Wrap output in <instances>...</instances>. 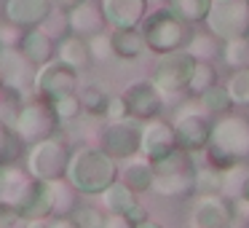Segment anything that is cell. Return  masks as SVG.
I'll return each mask as SVG.
<instances>
[{
    "label": "cell",
    "instance_id": "7dc6e473",
    "mask_svg": "<svg viewBox=\"0 0 249 228\" xmlns=\"http://www.w3.org/2000/svg\"><path fill=\"white\" fill-rule=\"evenodd\" d=\"M0 190H3V167H0Z\"/></svg>",
    "mask_w": 249,
    "mask_h": 228
},
{
    "label": "cell",
    "instance_id": "7a4b0ae2",
    "mask_svg": "<svg viewBox=\"0 0 249 228\" xmlns=\"http://www.w3.org/2000/svg\"><path fill=\"white\" fill-rule=\"evenodd\" d=\"M118 167L121 164L99 145H78L72 148L67 180L75 185L81 196H99L110 183L118 180Z\"/></svg>",
    "mask_w": 249,
    "mask_h": 228
},
{
    "label": "cell",
    "instance_id": "484cf974",
    "mask_svg": "<svg viewBox=\"0 0 249 228\" xmlns=\"http://www.w3.org/2000/svg\"><path fill=\"white\" fill-rule=\"evenodd\" d=\"M185 51L198 62H214L217 57H222V38H217L212 30L193 33L188 40V46H185Z\"/></svg>",
    "mask_w": 249,
    "mask_h": 228
},
{
    "label": "cell",
    "instance_id": "60d3db41",
    "mask_svg": "<svg viewBox=\"0 0 249 228\" xmlns=\"http://www.w3.org/2000/svg\"><path fill=\"white\" fill-rule=\"evenodd\" d=\"M121 118H131L129 105H126L124 94H110L107 110H105V121H121Z\"/></svg>",
    "mask_w": 249,
    "mask_h": 228
},
{
    "label": "cell",
    "instance_id": "5b68a950",
    "mask_svg": "<svg viewBox=\"0 0 249 228\" xmlns=\"http://www.w3.org/2000/svg\"><path fill=\"white\" fill-rule=\"evenodd\" d=\"M11 126L24 145H33V142H40L46 137H54L59 132L62 121L49 99L38 97V94H30V97H24L19 113L14 115Z\"/></svg>",
    "mask_w": 249,
    "mask_h": 228
},
{
    "label": "cell",
    "instance_id": "ee69618b",
    "mask_svg": "<svg viewBox=\"0 0 249 228\" xmlns=\"http://www.w3.org/2000/svg\"><path fill=\"white\" fill-rule=\"evenodd\" d=\"M126 217H129V223H131V228H140V226H142V223H145V220H147V209H145V207H142V204H140V201H137V204H134V207H131V209H129V212H126Z\"/></svg>",
    "mask_w": 249,
    "mask_h": 228
},
{
    "label": "cell",
    "instance_id": "83f0119b",
    "mask_svg": "<svg viewBox=\"0 0 249 228\" xmlns=\"http://www.w3.org/2000/svg\"><path fill=\"white\" fill-rule=\"evenodd\" d=\"M198 99L201 105H204V110L209 115H222V113H231V108H236V105H233V99H231V94H228V86L225 83H220L217 81L214 86H209L206 89L204 94H198Z\"/></svg>",
    "mask_w": 249,
    "mask_h": 228
},
{
    "label": "cell",
    "instance_id": "1f68e13d",
    "mask_svg": "<svg viewBox=\"0 0 249 228\" xmlns=\"http://www.w3.org/2000/svg\"><path fill=\"white\" fill-rule=\"evenodd\" d=\"M217 81H220V76H217L214 62H198L196 59L193 76H190V86H188V97H198V94H204L206 89L214 86Z\"/></svg>",
    "mask_w": 249,
    "mask_h": 228
},
{
    "label": "cell",
    "instance_id": "6da1fadb",
    "mask_svg": "<svg viewBox=\"0 0 249 228\" xmlns=\"http://www.w3.org/2000/svg\"><path fill=\"white\" fill-rule=\"evenodd\" d=\"M196 156H204L217 169H228L236 161H249V118L241 113L217 115L212 124L209 145Z\"/></svg>",
    "mask_w": 249,
    "mask_h": 228
},
{
    "label": "cell",
    "instance_id": "2e32d148",
    "mask_svg": "<svg viewBox=\"0 0 249 228\" xmlns=\"http://www.w3.org/2000/svg\"><path fill=\"white\" fill-rule=\"evenodd\" d=\"M102 3L105 19H107L110 30L118 27H140L142 19L150 11L147 0H99Z\"/></svg>",
    "mask_w": 249,
    "mask_h": 228
},
{
    "label": "cell",
    "instance_id": "cb8c5ba5",
    "mask_svg": "<svg viewBox=\"0 0 249 228\" xmlns=\"http://www.w3.org/2000/svg\"><path fill=\"white\" fill-rule=\"evenodd\" d=\"M19 215L24 223H46L51 220V199H49V185L43 180L35 183V188L30 190V196L19 204Z\"/></svg>",
    "mask_w": 249,
    "mask_h": 228
},
{
    "label": "cell",
    "instance_id": "30bf717a",
    "mask_svg": "<svg viewBox=\"0 0 249 228\" xmlns=\"http://www.w3.org/2000/svg\"><path fill=\"white\" fill-rule=\"evenodd\" d=\"M204 24L222 40L249 35V0H209Z\"/></svg>",
    "mask_w": 249,
    "mask_h": 228
},
{
    "label": "cell",
    "instance_id": "ab89813d",
    "mask_svg": "<svg viewBox=\"0 0 249 228\" xmlns=\"http://www.w3.org/2000/svg\"><path fill=\"white\" fill-rule=\"evenodd\" d=\"M40 27H43L54 40L65 38V35L70 33V19H67V11H62V8H51V14L40 22Z\"/></svg>",
    "mask_w": 249,
    "mask_h": 228
},
{
    "label": "cell",
    "instance_id": "9a60e30c",
    "mask_svg": "<svg viewBox=\"0 0 249 228\" xmlns=\"http://www.w3.org/2000/svg\"><path fill=\"white\" fill-rule=\"evenodd\" d=\"M179 145L177 132H174L172 121H163V115L150 121H142V145H140V156H145L147 161H158L166 153H172Z\"/></svg>",
    "mask_w": 249,
    "mask_h": 228
},
{
    "label": "cell",
    "instance_id": "d6986e66",
    "mask_svg": "<svg viewBox=\"0 0 249 228\" xmlns=\"http://www.w3.org/2000/svg\"><path fill=\"white\" fill-rule=\"evenodd\" d=\"M19 49H22L24 54H27L30 59L40 67V65H46V62H51L56 57V40L38 24V27H27L22 33Z\"/></svg>",
    "mask_w": 249,
    "mask_h": 228
},
{
    "label": "cell",
    "instance_id": "44dd1931",
    "mask_svg": "<svg viewBox=\"0 0 249 228\" xmlns=\"http://www.w3.org/2000/svg\"><path fill=\"white\" fill-rule=\"evenodd\" d=\"M56 59L67 62L70 67H75L78 73L86 70L91 65V49H89V38L78 33H67L65 38L56 40Z\"/></svg>",
    "mask_w": 249,
    "mask_h": 228
},
{
    "label": "cell",
    "instance_id": "7402d4cb",
    "mask_svg": "<svg viewBox=\"0 0 249 228\" xmlns=\"http://www.w3.org/2000/svg\"><path fill=\"white\" fill-rule=\"evenodd\" d=\"M49 199H51V217H72V212L78 209V188L70 183L67 177H59V180H49Z\"/></svg>",
    "mask_w": 249,
    "mask_h": 228
},
{
    "label": "cell",
    "instance_id": "3957f363",
    "mask_svg": "<svg viewBox=\"0 0 249 228\" xmlns=\"http://www.w3.org/2000/svg\"><path fill=\"white\" fill-rule=\"evenodd\" d=\"M196 153L177 145L172 153L153 161V193L163 199H190L196 196Z\"/></svg>",
    "mask_w": 249,
    "mask_h": 228
},
{
    "label": "cell",
    "instance_id": "ffe728a7",
    "mask_svg": "<svg viewBox=\"0 0 249 228\" xmlns=\"http://www.w3.org/2000/svg\"><path fill=\"white\" fill-rule=\"evenodd\" d=\"M153 177H156L153 164L147 161L145 156L126 158V161H121V167H118V180H121V183H126L131 190H137L140 196L147 193V190L153 188Z\"/></svg>",
    "mask_w": 249,
    "mask_h": 228
},
{
    "label": "cell",
    "instance_id": "d6a6232c",
    "mask_svg": "<svg viewBox=\"0 0 249 228\" xmlns=\"http://www.w3.org/2000/svg\"><path fill=\"white\" fill-rule=\"evenodd\" d=\"M222 190V169L204 161L196 167V196L198 193H220Z\"/></svg>",
    "mask_w": 249,
    "mask_h": 228
},
{
    "label": "cell",
    "instance_id": "4dcf8cb0",
    "mask_svg": "<svg viewBox=\"0 0 249 228\" xmlns=\"http://www.w3.org/2000/svg\"><path fill=\"white\" fill-rule=\"evenodd\" d=\"M249 177V164L247 161H236L231 164L228 169H222V196L228 199H241V190H244V183Z\"/></svg>",
    "mask_w": 249,
    "mask_h": 228
},
{
    "label": "cell",
    "instance_id": "7bdbcfd3",
    "mask_svg": "<svg viewBox=\"0 0 249 228\" xmlns=\"http://www.w3.org/2000/svg\"><path fill=\"white\" fill-rule=\"evenodd\" d=\"M233 223H249V199H233Z\"/></svg>",
    "mask_w": 249,
    "mask_h": 228
},
{
    "label": "cell",
    "instance_id": "bcb514c9",
    "mask_svg": "<svg viewBox=\"0 0 249 228\" xmlns=\"http://www.w3.org/2000/svg\"><path fill=\"white\" fill-rule=\"evenodd\" d=\"M147 3H150V8H158V6H169L172 0H147Z\"/></svg>",
    "mask_w": 249,
    "mask_h": 228
},
{
    "label": "cell",
    "instance_id": "f546056e",
    "mask_svg": "<svg viewBox=\"0 0 249 228\" xmlns=\"http://www.w3.org/2000/svg\"><path fill=\"white\" fill-rule=\"evenodd\" d=\"M222 62L231 70L249 67V35H236V38L222 40Z\"/></svg>",
    "mask_w": 249,
    "mask_h": 228
},
{
    "label": "cell",
    "instance_id": "8d00e7d4",
    "mask_svg": "<svg viewBox=\"0 0 249 228\" xmlns=\"http://www.w3.org/2000/svg\"><path fill=\"white\" fill-rule=\"evenodd\" d=\"M51 105H54V110H56V115H59L62 124H72V121H78V118H81V113H83V105H81L78 92L65 94V97L54 99Z\"/></svg>",
    "mask_w": 249,
    "mask_h": 228
},
{
    "label": "cell",
    "instance_id": "b9f144b4",
    "mask_svg": "<svg viewBox=\"0 0 249 228\" xmlns=\"http://www.w3.org/2000/svg\"><path fill=\"white\" fill-rule=\"evenodd\" d=\"M22 33H24V27H19V24L6 19V24H0V46H19Z\"/></svg>",
    "mask_w": 249,
    "mask_h": 228
},
{
    "label": "cell",
    "instance_id": "8fae6325",
    "mask_svg": "<svg viewBox=\"0 0 249 228\" xmlns=\"http://www.w3.org/2000/svg\"><path fill=\"white\" fill-rule=\"evenodd\" d=\"M78 86H81L78 70L70 67L67 62L56 59V57L51 62H46V65L38 67V76H35V94L43 97V99H49V102L65 97V94L78 92Z\"/></svg>",
    "mask_w": 249,
    "mask_h": 228
},
{
    "label": "cell",
    "instance_id": "f1b7e54d",
    "mask_svg": "<svg viewBox=\"0 0 249 228\" xmlns=\"http://www.w3.org/2000/svg\"><path fill=\"white\" fill-rule=\"evenodd\" d=\"M24 153H27L24 151V142L19 140V134L14 132V126L6 124V121H0V167L17 164Z\"/></svg>",
    "mask_w": 249,
    "mask_h": 228
},
{
    "label": "cell",
    "instance_id": "8992f818",
    "mask_svg": "<svg viewBox=\"0 0 249 228\" xmlns=\"http://www.w3.org/2000/svg\"><path fill=\"white\" fill-rule=\"evenodd\" d=\"M70 156H72V148L67 145L65 137L54 134V137H46L40 142H33L27 145V153H24V167L30 169L35 180H59L67 177V167H70Z\"/></svg>",
    "mask_w": 249,
    "mask_h": 228
},
{
    "label": "cell",
    "instance_id": "d4e9b609",
    "mask_svg": "<svg viewBox=\"0 0 249 228\" xmlns=\"http://www.w3.org/2000/svg\"><path fill=\"white\" fill-rule=\"evenodd\" d=\"M137 201H140V193H137V190H131L129 185L121 183V180L110 183L107 188L99 193V204H102L105 212H121V215H126V212H129Z\"/></svg>",
    "mask_w": 249,
    "mask_h": 228
},
{
    "label": "cell",
    "instance_id": "e0dca14e",
    "mask_svg": "<svg viewBox=\"0 0 249 228\" xmlns=\"http://www.w3.org/2000/svg\"><path fill=\"white\" fill-rule=\"evenodd\" d=\"M67 19H70V33H78L83 38H91V35L107 30V19H105L102 3H94V0H83L75 8H70Z\"/></svg>",
    "mask_w": 249,
    "mask_h": 228
},
{
    "label": "cell",
    "instance_id": "f35d334b",
    "mask_svg": "<svg viewBox=\"0 0 249 228\" xmlns=\"http://www.w3.org/2000/svg\"><path fill=\"white\" fill-rule=\"evenodd\" d=\"M105 215H107V212H105L102 207L81 204L72 212V220H75L78 228H105Z\"/></svg>",
    "mask_w": 249,
    "mask_h": 228
},
{
    "label": "cell",
    "instance_id": "277c9868",
    "mask_svg": "<svg viewBox=\"0 0 249 228\" xmlns=\"http://www.w3.org/2000/svg\"><path fill=\"white\" fill-rule=\"evenodd\" d=\"M193 24L185 22L172 6H158L150 8L147 17L142 19L140 30L147 40V51H153L156 57L172 54V51H182L188 46L190 35H193Z\"/></svg>",
    "mask_w": 249,
    "mask_h": 228
},
{
    "label": "cell",
    "instance_id": "9c48e42d",
    "mask_svg": "<svg viewBox=\"0 0 249 228\" xmlns=\"http://www.w3.org/2000/svg\"><path fill=\"white\" fill-rule=\"evenodd\" d=\"M97 145L105 153L115 158V161H126V158L140 156L142 145V121L137 118H121V121H107L97 134Z\"/></svg>",
    "mask_w": 249,
    "mask_h": 228
},
{
    "label": "cell",
    "instance_id": "d590c367",
    "mask_svg": "<svg viewBox=\"0 0 249 228\" xmlns=\"http://www.w3.org/2000/svg\"><path fill=\"white\" fill-rule=\"evenodd\" d=\"M89 49H91V59L94 62H110L115 59V46H113V33L102 30V33L89 38Z\"/></svg>",
    "mask_w": 249,
    "mask_h": 228
},
{
    "label": "cell",
    "instance_id": "ba28073f",
    "mask_svg": "<svg viewBox=\"0 0 249 228\" xmlns=\"http://www.w3.org/2000/svg\"><path fill=\"white\" fill-rule=\"evenodd\" d=\"M196 59L188 51H172V54H161L153 67L150 81L158 86V92L166 99H185L190 86V76H193Z\"/></svg>",
    "mask_w": 249,
    "mask_h": 228
},
{
    "label": "cell",
    "instance_id": "4316f807",
    "mask_svg": "<svg viewBox=\"0 0 249 228\" xmlns=\"http://www.w3.org/2000/svg\"><path fill=\"white\" fill-rule=\"evenodd\" d=\"M78 97H81L83 113H89L91 118H97V115H102V118H105L110 94L105 92L99 83H81V86H78Z\"/></svg>",
    "mask_w": 249,
    "mask_h": 228
},
{
    "label": "cell",
    "instance_id": "836d02e7",
    "mask_svg": "<svg viewBox=\"0 0 249 228\" xmlns=\"http://www.w3.org/2000/svg\"><path fill=\"white\" fill-rule=\"evenodd\" d=\"M225 86H228V94H231L236 108H249V67L231 70Z\"/></svg>",
    "mask_w": 249,
    "mask_h": 228
},
{
    "label": "cell",
    "instance_id": "c3c4849f",
    "mask_svg": "<svg viewBox=\"0 0 249 228\" xmlns=\"http://www.w3.org/2000/svg\"><path fill=\"white\" fill-rule=\"evenodd\" d=\"M3 86H6V81H3V76H0V89H3Z\"/></svg>",
    "mask_w": 249,
    "mask_h": 228
},
{
    "label": "cell",
    "instance_id": "4fadbf2b",
    "mask_svg": "<svg viewBox=\"0 0 249 228\" xmlns=\"http://www.w3.org/2000/svg\"><path fill=\"white\" fill-rule=\"evenodd\" d=\"M188 223L190 228H228L233 223V201L222 193H198Z\"/></svg>",
    "mask_w": 249,
    "mask_h": 228
},
{
    "label": "cell",
    "instance_id": "5bb4252c",
    "mask_svg": "<svg viewBox=\"0 0 249 228\" xmlns=\"http://www.w3.org/2000/svg\"><path fill=\"white\" fill-rule=\"evenodd\" d=\"M121 94H124L126 105H129V115H131V118L150 121V118L163 115L166 97L158 92V86L153 81H131Z\"/></svg>",
    "mask_w": 249,
    "mask_h": 228
},
{
    "label": "cell",
    "instance_id": "e575fe53",
    "mask_svg": "<svg viewBox=\"0 0 249 228\" xmlns=\"http://www.w3.org/2000/svg\"><path fill=\"white\" fill-rule=\"evenodd\" d=\"M169 6L190 24H204L206 14H209V0H172Z\"/></svg>",
    "mask_w": 249,
    "mask_h": 228
},
{
    "label": "cell",
    "instance_id": "ac0fdd59",
    "mask_svg": "<svg viewBox=\"0 0 249 228\" xmlns=\"http://www.w3.org/2000/svg\"><path fill=\"white\" fill-rule=\"evenodd\" d=\"M51 8H54L51 0H6L3 14H6L8 22L27 30V27H38L51 14Z\"/></svg>",
    "mask_w": 249,
    "mask_h": 228
},
{
    "label": "cell",
    "instance_id": "52a82bcc",
    "mask_svg": "<svg viewBox=\"0 0 249 228\" xmlns=\"http://www.w3.org/2000/svg\"><path fill=\"white\" fill-rule=\"evenodd\" d=\"M172 124H174V132H177V140H179L182 148H188L190 153L206 151L214 115L206 113L204 105H201L196 97H185V102L177 105Z\"/></svg>",
    "mask_w": 249,
    "mask_h": 228
},
{
    "label": "cell",
    "instance_id": "f6af8a7d",
    "mask_svg": "<svg viewBox=\"0 0 249 228\" xmlns=\"http://www.w3.org/2000/svg\"><path fill=\"white\" fill-rule=\"evenodd\" d=\"M54 3V8H62V11H70V8H75L78 3H83V0H51Z\"/></svg>",
    "mask_w": 249,
    "mask_h": 228
},
{
    "label": "cell",
    "instance_id": "7c38bea8",
    "mask_svg": "<svg viewBox=\"0 0 249 228\" xmlns=\"http://www.w3.org/2000/svg\"><path fill=\"white\" fill-rule=\"evenodd\" d=\"M0 76H3L6 86L22 92L24 97L35 94L38 65H35L19 46H0Z\"/></svg>",
    "mask_w": 249,
    "mask_h": 228
},
{
    "label": "cell",
    "instance_id": "74e56055",
    "mask_svg": "<svg viewBox=\"0 0 249 228\" xmlns=\"http://www.w3.org/2000/svg\"><path fill=\"white\" fill-rule=\"evenodd\" d=\"M22 102H24V94L22 92H17V89H11V86L0 89V121L11 124L14 115H17L19 108H22Z\"/></svg>",
    "mask_w": 249,
    "mask_h": 228
},
{
    "label": "cell",
    "instance_id": "603a6c76",
    "mask_svg": "<svg viewBox=\"0 0 249 228\" xmlns=\"http://www.w3.org/2000/svg\"><path fill=\"white\" fill-rule=\"evenodd\" d=\"M113 33V46H115V59L124 62H137L147 51V40L140 27H118Z\"/></svg>",
    "mask_w": 249,
    "mask_h": 228
}]
</instances>
